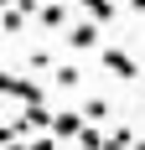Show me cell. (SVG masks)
<instances>
[{
    "instance_id": "1",
    "label": "cell",
    "mask_w": 145,
    "mask_h": 150,
    "mask_svg": "<svg viewBox=\"0 0 145 150\" xmlns=\"http://www.w3.org/2000/svg\"><path fill=\"white\" fill-rule=\"evenodd\" d=\"M83 129H88L83 109H62V114H52V135H57V140H78Z\"/></svg>"
},
{
    "instance_id": "5",
    "label": "cell",
    "mask_w": 145,
    "mask_h": 150,
    "mask_svg": "<svg viewBox=\"0 0 145 150\" xmlns=\"http://www.w3.org/2000/svg\"><path fill=\"white\" fill-rule=\"evenodd\" d=\"M109 114H114L109 98H88V104H83V119H88V124H109Z\"/></svg>"
},
{
    "instance_id": "2",
    "label": "cell",
    "mask_w": 145,
    "mask_h": 150,
    "mask_svg": "<svg viewBox=\"0 0 145 150\" xmlns=\"http://www.w3.org/2000/svg\"><path fill=\"white\" fill-rule=\"evenodd\" d=\"M104 67H109L114 78H124V83H135V78H140L135 57H130V52H119V47H104Z\"/></svg>"
},
{
    "instance_id": "6",
    "label": "cell",
    "mask_w": 145,
    "mask_h": 150,
    "mask_svg": "<svg viewBox=\"0 0 145 150\" xmlns=\"http://www.w3.org/2000/svg\"><path fill=\"white\" fill-rule=\"evenodd\" d=\"M36 21H42L47 31H62V26H68V11H62L57 0H52V5H42V16H36Z\"/></svg>"
},
{
    "instance_id": "11",
    "label": "cell",
    "mask_w": 145,
    "mask_h": 150,
    "mask_svg": "<svg viewBox=\"0 0 145 150\" xmlns=\"http://www.w3.org/2000/svg\"><path fill=\"white\" fill-rule=\"evenodd\" d=\"M78 78H83L78 67H57V83H62V88H78Z\"/></svg>"
},
{
    "instance_id": "8",
    "label": "cell",
    "mask_w": 145,
    "mask_h": 150,
    "mask_svg": "<svg viewBox=\"0 0 145 150\" xmlns=\"http://www.w3.org/2000/svg\"><path fill=\"white\" fill-rule=\"evenodd\" d=\"M21 119L31 124V129H52V114H47V104H26V114Z\"/></svg>"
},
{
    "instance_id": "12",
    "label": "cell",
    "mask_w": 145,
    "mask_h": 150,
    "mask_svg": "<svg viewBox=\"0 0 145 150\" xmlns=\"http://www.w3.org/2000/svg\"><path fill=\"white\" fill-rule=\"evenodd\" d=\"M31 150H57V135L52 140H31Z\"/></svg>"
},
{
    "instance_id": "4",
    "label": "cell",
    "mask_w": 145,
    "mask_h": 150,
    "mask_svg": "<svg viewBox=\"0 0 145 150\" xmlns=\"http://www.w3.org/2000/svg\"><path fill=\"white\" fill-rule=\"evenodd\" d=\"M0 88H5V98H26V104H42V88H36V83H26V78H16V73H5V78H0Z\"/></svg>"
},
{
    "instance_id": "13",
    "label": "cell",
    "mask_w": 145,
    "mask_h": 150,
    "mask_svg": "<svg viewBox=\"0 0 145 150\" xmlns=\"http://www.w3.org/2000/svg\"><path fill=\"white\" fill-rule=\"evenodd\" d=\"M130 11H135V16H145V0H130Z\"/></svg>"
},
{
    "instance_id": "7",
    "label": "cell",
    "mask_w": 145,
    "mask_h": 150,
    "mask_svg": "<svg viewBox=\"0 0 145 150\" xmlns=\"http://www.w3.org/2000/svg\"><path fill=\"white\" fill-rule=\"evenodd\" d=\"M78 5H88V16H93V21H104V26H109V21H114V0H78Z\"/></svg>"
},
{
    "instance_id": "3",
    "label": "cell",
    "mask_w": 145,
    "mask_h": 150,
    "mask_svg": "<svg viewBox=\"0 0 145 150\" xmlns=\"http://www.w3.org/2000/svg\"><path fill=\"white\" fill-rule=\"evenodd\" d=\"M99 26H104V21H78V26H68V47H72V52L99 47Z\"/></svg>"
},
{
    "instance_id": "9",
    "label": "cell",
    "mask_w": 145,
    "mask_h": 150,
    "mask_svg": "<svg viewBox=\"0 0 145 150\" xmlns=\"http://www.w3.org/2000/svg\"><path fill=\"white\" fill-rule=\"evenodd\" d=\"M78 150H104V129L99 124H88L83 135H78Z\"/></svg>"
},
{
    "instance_id": "10",
    "label": "cell",
    "mask_w": 145,
    "mask_h": 150,
    "mask_svg": "<svg viewBox=\"0 0 145 150\" xmlns=\"http://www.w3.org/2000/svg\"><path fill=\"white\" fill-rule=\"evenodd\" d=\"M130 145H135V140H130V129H114V135L104 140V150H130Z\"/></svg>"
}]
</instances>
